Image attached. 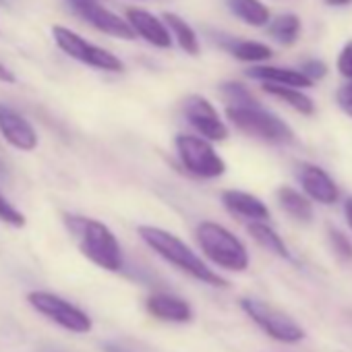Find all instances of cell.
Segmentation results:
<instances>
[{"label": "cell", "mask_w": 352, "mask_h": 352, "mask_svg": "<svg viewBox=\"0 0 352 352\" xmlns=\"http://www.w3.org/2000/svg\"><path fill=\"white\" fill-rule=\"evenodd\" d=\"M102 350L104 352H135V350H131L129 346H124V344H120V342H104L102 344Z\"/></svg>", "instance_id": "f546056e"}, {"label": "cell", "mask_w": 352, "mask_h": 352, "mask_svg": "<svg viewBox=\"0 0 352 352\" xmlns=\"http://www.w3.org/2000/svg\"><path fill=\"white\" fill-rule=\"evenodd\" d=\"M228 120L245 135L261 139L274 145H290L294 143V131L288 122H284L274 112L265 110L261 104L247 108H226Z\"/></svg>", "instance_id": "277c9868"}, {"label": "cell", "mask_w": 352, "mask_h": 352, "mask_svg": "<svg viewBox=\"0 0 352 352\" xmlns=\"http://www.w3.org/2000/svg\"><path fill=\"white\" fill-rule=\"evenodd\" d=\"M0 135L5 137L9 145H13L19 151H34L40 141L34 124L17 110L5 104H0Z\"/></svg>", "instance_id": "8fae6325"}, {"label": "cell", "mask_w": 352, "mask_h": 352, "mask_svg": "<svg viewBox=\"0 0 352 352\" xmlns=\"http://www.w3.org/2000/svg\"><path fill=\"white\" fill-rule=\"evenodd\" d=\"M137 234L155 255H160L164 261H168L176 270L185 272L193 280L208 284V286H214V288H226L228 286L226 278H222L218 272H214L185 241H181L176 234H172L164 228H157V226H147V224L139 226Z\"/></svg>", "instance_id": "6da1fadb"}, {"label": "cell", "mask_w": 352, "mask_h": 352, "mask_svg": "<svg viewBox=\"0 0 352 352\" xmlns=\"http://www.w3.org/2000/svg\"><path fill=\"white\" fill-rule=\"evenodd\" d=\"M336 102H338L340 110H342L346 116H350V118H352V81L344 83V85L338 89V94H336Z\"/></svg>", "instance_id": "83f0119b"}, {"label": "cell", "mask_w": 352, "mask_h": 352, "mask_svg": "<svg viewBox=\"0 0 352 352\" xmlns=\"http://www.w3.org/2000/svg\"><path fill=\"white\" fill-rule=\"evenodd\" d=\"M251 79L272 83V85H286V87H296V89H307L313 85L309 77H305L300 71L294 69H282V67H270V65H255L247 71Z\"/></svg>", "instance_id": "2e32d148"}, {"label": "cell", "mask_w": 352, "mask_h": 352, "mask_svg": "<svg viewBox=\"0 0 352 352\" xmlns=\"http://www.w3.org/2000/svg\"><path fill=\"white\" fill-rule=\"evenodd\" d=\"M329 245H331V249H333V253L340 257V259H344V261H350L352 259V243H350V239L344 234V232H340V230H336V228H329Z\"/></svg>", "instance_id": "484cf974"}, {"label": "cell", "mask_w": 352, "mask_h": 352, "mask_svg": "<svg viewBox=\"0 0 352 352\" xmlns=\"http://www.w3.org/2000/svg\"><path fill=\"white\" fill-rule=\"evenodd\" d=\"M220 91H222V96H224V100L228 102L230 108H247V106H257L259 104L251 96V91L243 83H236V81L222 83Z\"/></svg>", "instance_id": "cb8c5ba5"}, {"label": "cell", "mask_w": 352, "mask_h": 352, "mask_svg": "<svg viewBox=\"0 0 352 352\" xmlns=\"http://www.w3.org/2000/svg\"><path fill=\"white\" fill-rule=\"evenodd\" d=\"M270 36L284 46H292L300 36V19L292 13L276 17L270 23Z\"/></svg>", "instance_id": "7402d4cb"}, {"label": "cell", "mask_w": 352, "mask_h": 352, "mask_svg": "<svg viewBox=\"0 0 352 352\" xmlns=\"http://www.w3.org/2000/svg\"><path fill=\"white\" fill-rule=\"evenodd\" d=\"M327 5H333V7H344V5H350L352 0H325Z\"/></svg>", "instance_id": "d6a6232c"}, {"label": "cell", "mask_w": 352, "mask_h": 352, "mask_svg": "<svg viewBox=\"0 0 352 352\" xmlns=\"http://www.w3.org/2000/svg\"><path fill=\"white\" fill-rule=\"evenodd\" d=\"M0 81H3V83H15V75H13V71H11V69H7L3 63H0Z\"/></svg>", "instance_id": "4dcf8cb0"}, {"label": "cell", "mask_w": 352, "mask_h": 352, "mask_svg": "<svg viewBox=\"0 0 352 352\" xmlns=\"http://www.w3.org/2000/svg\"><path fill=\"white\" fill-rule=\"evenodd\" d=\"M67 230L75 239L79 251L98 267L106 272H120L124 265L122 249L114 232L100 220L77 216V214H65L63 216Z\"/></svg>", "instance_id": "7a4b0ae2"}, {"label": "cell", "mask_w": 352, "mask_h": 352, "mask_svg": "<svg viewBox=\"0 0 352 352\" xmlns=\"http://www.w3.org/2000/svg\"><path fill=\"white\" fill-rule=\"evenodd\" d=\"M42 352H63V350H52V348H46V350H42Z\"/></svg>", "instance_id": "d590c367"}, {"label": "cell", "mask_w": 352, "mask_h": 352, "mask_svg": "<svg viewBox=\"0 0 352 352\" xmlns=\"http://www.w3.org/2000/svg\"><path fill=\"white\" fill-rule=\"evenodd\" d=\"M52 38H54L56 46L67 56L79 60L81 65H87L91 69L106 71V73H122L124 71V65L118 56H114L112 52H108L100 46H94L91 42H87L85 38H81L79 34H75L73 30H69L65 25H54Z\"/></svg>", "instance_id": "52a82bcc"}, {"label": "cell", "mask_w": 352, "mask_h": 352, "mask_svg": "<svg viewBox=\"0 0 352 352\" xmlns=\"http://www.w3.org/2000/svg\"><path fill=\"white\" fill-rule=\"evenodd\" d=\"M263 91L278 98L280 102L288 104L290 108H294L296 112L305 114V116H311L315 112V104L313 100L302 94V89H296V87H286V85H272V83H263Z\"/></svg>", "instance_id": "d6986e66"}, {"label": "cell", "mask_w": 352, "mask_h": 352, "mask_svg": "<svg viewBox=\"0 0 352 352\" xmlns=\"http://www.w3.org/2000/svg\"><path fill=\"white\" fill-rule=\"evenodd\" d=\"M247 230H249L251 239H253L259 247H263L265 251H270V253H274L276 257L286 259V261L292 259V253H290L288 245L284 243V239H282L267 222H249Z\"/></svg>", "instance_id": "ac0fdd59"}, {"label": "cell", "mask_w": 352, "mask_h": 352, "mask_svg": "<svg viewBox=\"0 0 352 352\" xmlns=\"http://www.w3.org/2000/svg\"><path fill=\"white\" fill-rule=\"evenodd\" d=\"M87 3H91V0H69V5H71L73 9H79V7H83V5H87Z\"/></svg>", "instance_id": "836d02e7"}, {"label": "cell", "mask_w": 352, "mask_h": 352, "mask_svg": "<svg viewBox=\"0 0 352 352\" xmlns=\"http://www.w3.org/2000/svg\"><path fill=\"white\" fill-rule=\"evenodd\" d=\"M164 23L170 30V34H174L176 42H179V46L187 54H191V56L199 54V40H197L193 28L183 17H179L176 13H164Z\"/></svg>", "instance_id": "ffe728a7"}, {"label": "cell", "mask_w": 352, "mask_h": 352, "mask_svg": "<svg viewBox=\"0 0 352 352\" xmlns=\"http://www.w3.org/2000/svg\"><path fill=\"white\" fill-rule=\"evenodd\" d=\"M338 71L342 77H346L348 81H352V40L344 44V48L340 50L338 56Z\"/></svg>", "instance_id": "4316f807"}, {"label": "cell", "mask_w": 352, "mask_h": 352, "mask_svg": "<svg viewBox=\"0 0 352 352\" xmlns=\"http://www.w3.org/2000/svg\"><path fill=\"white\" fill-rule=\"evenodd\" d=\"M126 21L133 28V32L137 36H141L147 44H151L155 48H170L172 46L170 30L166 28L164 21H160L151 13L143 11V9H126Z\"/></svg>", "instance_id": "5bb4252c"}, {"label": "cell", "mask_w": 352, "mask_h": 352, "mask_svg": "<svg viewBox=\"0 0 352 352\" xmlns=\"http://www.w3.org/2000/svg\"><path fill=\"white\" fill-rule=\"evenodd\" d=\"M230 11L253 28H263L270 21V9L261 0H226Z\"/></svg>", "instance_id": "44dd1931"}, {"label": "cell", "mask_w": 352, "mask_h": 352, "mask_svg": "<svg viewBox=\"0 0 352 352\" xmlns=\"http://www.w3.org/2000/svg\"><path fill=\"white\" fill-rule=\"evenodd\" d=\"M298 183L302 193L321 206H333L340 199V189L331 176L317 164L302 162L298 164Z\"/></svg>", "instance_id": "30bf717a"}, {"label": "cell", "mask_w": 352, "mask_h": 352, "mask_svg": "<svg viewBox=\"0 0 352 352\" xmlns=\"http://www.w3.org/2000/svg\"><path fill=\"white\" fill-rule=\"evenodd\" d=\"M300 73H302L305 77H309L311 81H315V79H323V77L327 75V67H325V63H321V60H307V63L302 65Z\"/></svg>", "instance_id": "f1b7e54d"}, {"label": "cell", "mask_w": 352, "mask_h": 352, "mask_svg": "<svg viewBox=\"0 0 352 352\" xmlns=\"http://www.w3.org/2000/svg\"><path fill=\"white\" fill-rule=\"evenodd\" d=\"M28 302L46 319H50L52 323L60 325L63 329H69L73 333H89L94 323L91 317L79 309L77 305L69 302L67 298L46 292V290H32L28 294Z\"/></svg>", "instance_id": "ba28073f"}, {"label": "cell", "mask_w": 352, "mask_h": 352, "mask_svg": "<svg viewBox=\"0 0 352 352\" xmlns=\"http://www.w3.org/2000/svg\"><path fill=\"white\" fill-rule=\"evenodd\" d=\"M344 216H346V224H348V228L352 230V197H348V199L344 201Z\"/></svg>", "instance_id": "1f68e13d"}, {"label": "cell", "mask_w": 352, "mask_h": 352, "mask_svg": "<svg viewBox=\"0 0 352 352\" xmlns=\"http://www.w3.org/2000/svg\"><path fill=\"white\" fill-rule=\"evenodd\" d=\"M174 145L187 172H191L197 179L212 181V179H220L226 172V162L214 149L212 141L199 135H179L174 139Z\"/></svg>", "instance_id": "8992f818"}, {"label": "cell", "mask_w": 352, "mask_h": 352, "mask_svg": "<svg viewBox=\"0 0 352 352\" xmlns=\"http://www.w3.org/2000/svg\"><path fill=\"white\" fill-rule=\"evenodd\" d=\"M222 204L230 214L247 218L251 222H265L270 218V208L257 195L247 191L226 189L222 191Z\"/></svg>", "instance_id": "9a60e30c"}, {"label": "cell", "mask_w": 352, "mask_h": 352, "mask_svg": "<svg viewBox=\"0 0 352 352\" xmlns=\"http://www.w3.org/2000/svg\"><path fill=\"white\" fill-rule=\"evenodd\" d=\"M0 220H3L5 224L13 226V228H23L25 226V216L3 195L0 193Z\"/></svg>", "instance_id": "d4e9b609"}, {"label": "cell", "mask_w": 352, "mask_h": 352, "mask_svg": "<svg viewBox=\"0 0 352 352\" xmlns=\"http://www.w3.org/2000/svg\"><path fill=\"white\" fill-rule=\"evenodd\" d=\"M243 313L272 340L282 344H298L305 340V329L300 323H296L288 313L280 311L278 307L255 298V296H243L241 298Z\"/></svg>", "instance_id": "5b68a950"}, {"label": "cell", "mask_w": 352, "mask_h": 352, "mask_svg": "<svg viewBox=\"0 0 352 352\" xmlns=\"http://www.w3.org/2000/svg\"><path fill=\"white\" fill-rule=\"evenodd\" d=\"M226 48L243 63H263L267 58H272V48L261 44V42H253V40H234L230 44H226Z\"/></svg>", "instance_id": "603a6c76"}, {"label": "cell", "mask_w": 352, "mask_h": 352, "mask_svg": "<svg viewBox=\"0 0 352 352\" xmlns=\"http://www.w3.org/2000/svg\"><path fill=\"white\" fill-rule=\"evenodd\" d=\"M75 13L83 21H87L89 25H94L96 30H100L106 36H112V38H118V40H135V36H137L126 19L114 15L104 5H100L98 0H91V3L75 9Z\"/></svg>", "instance_id": "7c38bea8"}, {"label": "cell", "mask_w": 352, "mask_h": 352, "mask_svg": "<svg viewBox=\"0 0 352 352\" xmlns=\"http://www.w3.org/2000/svg\"><path fill=\"white\" fill-rule=\"evenodd\" d=\"M197 245L204 255L218 267L228 272H245L251 263L245 243L218 222H201L197 226Z\"/></svg>", "instance_id": "3957f363"}, {"label": "cell", "mask_w": 352, "mask_h": 352, "mask_svg": "<svg viewBox=\"0 0 352 352\" xmlns=\"http://www.w3.org/2000/svg\"><path fill=\"white\" fill-rule=\"evenodd\" d=\"M145 309L151 317L166 323H189L193 319V307L189 300L170 294V292H153L145 300Z\"/></svg>", "instance_id": "4fadbf2b"}, {"label": "cell", "mask_w": 352, "mask_h": 352, "mask_svg": "<svg viewBox=\"0 0 352 352\" xmlns=\"http://www.w3.org/2000/svg\"><path fill=\"white\" fill-rule=\"evenodd\" d=\"M0 174H5V164H3V160H0Z\"/></svg>", "instance_id": "e575fe53"}, {"label": "cell", "mask_w": 352, "mask_h": 352, "mask_svg": "<svg viewBox=\"0 0 352 352\" xmlns=\"http://www.w3.org/2000/svg\"><path fill=\"white\" fill-rule=\"evenodd\" d=\"M185 118L208 141H224L228 137V126L220 118L214 104L201 96H189L185 100Z\"/></svg>", "instance_id": "9c48e42d"}, {"label": "cell", "mask_w": 352, "mask_h": 352, "mask_svg": "<svg viewBox=\"0 0 352 352\" xmlns=\"http://www.w3.org/2000/svg\"><path fill=\"white\" fill-rule=\"evenodd\" d=\"M276 197H278L280 208L292 220L302 222V224H309L313 220V201L305 193H300L292 187H280L276 191Z\"/></svg>", "instance_id": "e0dca14e"}]
</instances>
